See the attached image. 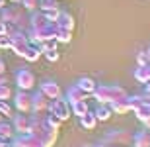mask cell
<instances>
[{
    "instance_id": "1",
    "label": "cell",
    "mask_w": 150,
    "mask_h": 147,
    "mask_svg": "<svg viewBox=\"0 0 150 147\" xmlns=\"http://www.w3.org/2000/svg\"><path fill=\"white\" fill-rule=\"evenodd\" d=\"M134 147H150V133H139Z\"/></svg>"
},
{
    "instance_id": "2",
    "label": "cell",
    "mask_w": 150,
    "mask_h": 147,
    "mask_svg": "<svg viewBox=\"0 0 150 147\" xmlns=\"http://www.w3.org/2000/svg\"><path fill=\"white\" fill-rule=\"evenodd\" d=\"M148 90H150V80H148Z\"/></svg>"
},
{
    "instance_id": "3",
    "label": "cell",
    "mask_w": 150,
    "mask_h": 147,
    "mask_svg": "<svg viewBox=\"0 0 150 147\" xmlns=\"http://www.w3.org/2000/svg\"><path fill=\"white\" fill-rule=\"evenodd\" d=\"M148 61H150V53H148Z\"/></svg>"
}]
</instances>
